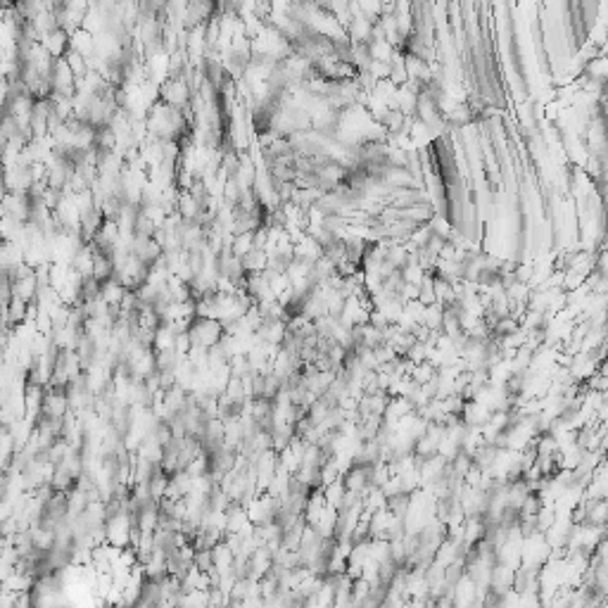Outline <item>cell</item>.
<instances>
[{
  "label": "cell",
  "instance_id": "obj_1",
  "mask_svg": "<svg viewBox=\"0 0 608 608\" xmlns=\"http://www.w3.org/2000/svg\"><path fill=\"white\" fill-rule=\"evenodd\" d=\"M240 259H243V266L247 273H264L268 268V255L264 247L252 245Z\"/></svg>",
  "mask_w": 608,
  "mask_h": 608
}]
</instances>
